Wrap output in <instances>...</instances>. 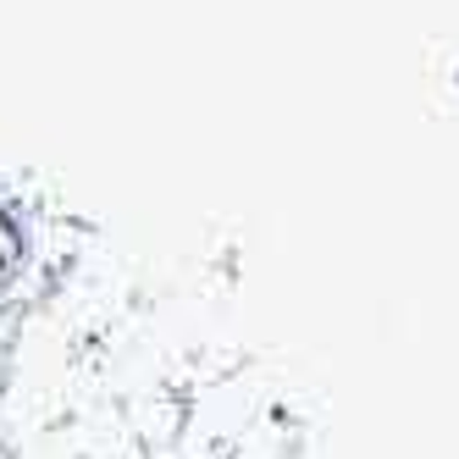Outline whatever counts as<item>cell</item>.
<instances>
[{
    "mask_svg": "<svg viewBox=\"0 0 459 459\" xmlns=\"http://www.w3.org/2000/svg\"><path fill=\"white\" fill-rule=\"evenodd\" d=\"M6 354H12V326H0V382H6Z\"/></svg>",
    "mask_w": 459,
    "mask_h": 459,
    "instance_id": "7a4b0ae2",
    "label": "cell"
},
{
    "mask_svg": "<svg viewBox=\"0 0 459 459\" xmlns=\"http://www.w3.org/2000/svg\"><path fill=\"white\" fill-rule=\"evenodd\" d=\"M22 272H28V221L17 216L12 200H0V305L17 293Z\"/></svg>",
    "mask_w": 459,
    "mask_h": 459,
    "instance_id": "6da1fadb",
    "label": "cell"
},
{
    "mask_svg": "<svg viewBox=\"0 0 459 459\" xmlns=\"http://www.w3.org/2000/svg\"><path fill=\"white\" fill-rule=\"evenodd\" d=\"M0 459H17V448H12V443H6V437H0Z\"/></svg>",
    "mask_w": 459,
    "mask_h": 459,
    "instance_id": "3957f363",
    "label": "cell"
}]
</instances>
